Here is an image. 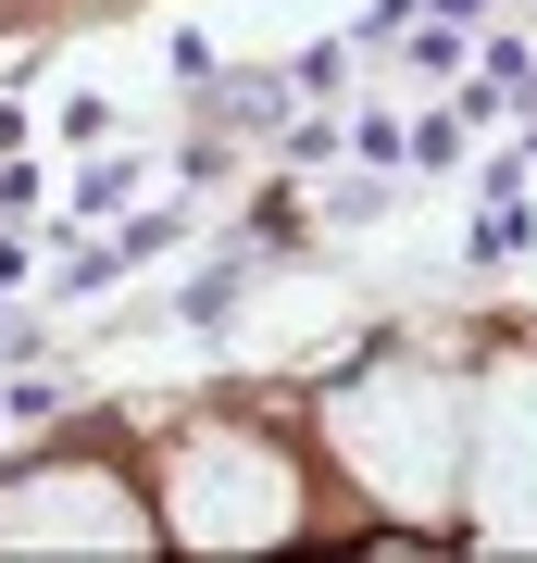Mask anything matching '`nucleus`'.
Here are the masks:
<instances>
[{
    "label": "nucleus",
    "mask_w": 537,
    "mask_h": 563,
    "mask_svg": "<svg viewBox=\"0 0 537 563\" xmlns=\"http://www.w3.org/2000/svg\"><path fill=\"white\" fill-rule=\"evenodd\" d=\"M325 451L376 514L400 526H462V376L450 363H362L325 401Z\"/></svg>",
    "instance_id": "nucleus-1"
},
{
    "label": "nucleus",
    "mask_w": 537,
    "mask_h": 563,
    "mask_svg": "<svg viewBox=\"0 0 537 563\" xmlns=\"http://www.w3.org/2000/svg\"><path fill=\"white\" fill-rule=\"evenodd\" d=\"M150 514H163L176 551H276V539H300L313 488H300V451H276L262 426L200 413V426H176V451H163Z\"/></svg>",
    "instance_id": "nucleus-2"
},
{
    "label": "nucleus",
    "mask_w": 537,
    "mask_h": 563,
    "mask_svg": "<svg viewBox=\"0 0 537 563\" xmlns=\"http://www.w3.org/2000/svg\"><path fill=\"white\" fill-rule=\"evenodd\" d=\"M462 526L488 551H537V351H500L462 388Z\"/></svg>",
    "instance_id": "nucleus-3"
},
{
    "label": "nucleus",
    "mask_w": 537,
    "mask_h": 563,
    "mask_svg": "<svg viewBox=\"0 0 537 563\" xmlns=\"http://www.w3.org/2000/svg\"><path fill=\"white\" fill-rule=\"evenodd\" d=\"M0 551L138 563V551H163V514H150V488L113 476V463H25V476H0Z\"/></svg>",
    "instance_id": "nucleus-4"
}]
</instances>
